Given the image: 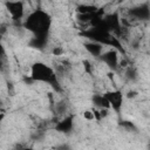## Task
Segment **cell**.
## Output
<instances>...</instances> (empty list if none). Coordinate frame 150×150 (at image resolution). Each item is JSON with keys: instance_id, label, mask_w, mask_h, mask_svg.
I'll use <instances>...</instances> for the list:
<instances>
[{"instance_id": "1", "label": "cell", "mask_w": 150, "mask_h": 150, "mask_svg": "<svg viewBox=\"0 0 150 150\" xmlns=\"http://www.w3.org/2000/svg\"><path fill=\"white\" fill-rule=\"evenodd\" d=\"M25 26L28 30L35 34V38L43 39L47 35L48 29L50 27V16L45 11L36 9L27 16Z\"/></svg>"}, {"instance_id": "2", "label": "cell", "mask_w": 150, "mask_h": 150, "mask_svg": "<svg viewBox=\"0 0 150 150\" xmlns=\"http://www.w3.org/2000/svg\"><path fill=\"white\" fill-rule=\"evenodd\" d=\"M30 77L35 81H41V82H48L49 84L55 86V83L57 84V80H56V74L54 73V70L42 63V62H35L32 68H30Z\"/></svg>"}, {"instance_id": "3", "label": "cell", "mask_w": 150, "mask_h": 150, "mask_svg": "<svg viewBox=\"0 0 150 150\" xmlns=\"http://www.w3.org/2000/svg\"><path fill=\"white\" fill-rule=\"evenodd\" d=\"M104 96L107 97V100L110 103V107L115 110V111H120L122 108V103H123V94L121 90H112V91H107L104 94Z\"/></svg>"}, {"instance_id": "4", "label": "cell", "mask_w": 150, "mask_h": 150, "mask_svg": "<svg viewBox=\"0 0 150 150\" xmlns=\"http://www.w3.org/2000/svg\"><path fill=\"white\" fill-rule=\"evenodd\" d=\"M6 6H7L9 15L13 20H18V19H21L23 16V12H25L23 2H21V1H11V2H7Z\"/></svg>"}, {"instance_id": "5", "label": "cell", "mask_w": 150, "mask_h": 150, "mask_svg": "<svg viewBox=\"0 0 150 150\" xmlns=\"http://www.w3.org/2000/svg\"><path fill=\"white\" fill-rule=\"evenodd\" d=\"M101 59L110 68H114L115 69L118 66V56H117V50L116 49H110L108 52H104L101 55Z\"/></svg>"}, {"instance_id": "6", "label": "cell", "mask_w": 150, "mask_h": 150, "mask_svg": "<svg viewBox=\"0 0 150 150\" xmlns=\"http://www.w3.org/2000/svg\"><path fill=\"white\" fill-rule=\"evenodd\" d=\"M84 47H86V49L88 50V53L91 54V55H94V56H101V55L104 53V52H103V46H102V43L96 42V41L86 43Z\"/></svg>"}, {"instance_id": "7", "label": "cell", "mask_w": 150, "mask_h": 150, "mask_svg": "<svg viewBox=\"0 0 150 150\" xmlns=\"http://www.w3.org/2000/svg\"><path fill=\"white\" fill-rule=\"evenodd\" d=\"M93 102H94V105L95 108H98V109H110V103L109 101L107 100V97L101 94H95L93 96Z\"/></svg>"}, {"instance_id": "8", "label": "cell", "mask_w": 150, "mask_h": 150, "mask_svg": "<svg viewBox=\"0 0 150 150\" xmlns=\"http://www.w3.org/2000/svg\"><path fill=\"white\" fill-rule=\"evenodd\" d=\"M55 128H56V130L62 131V132H67V131H69V130L73 128V117L69 116V117L63 118L62 121H60V122L56 124Z\"/></svg>"}, {"instance_id": "9", "label": "cell", "mask_w": 150, "mask_h": 150, "mask_svg": "<svg viewBox=\"0 0 150 150\" xmlns=\"http://www.w3.org/2000/svg\"><path fill=\"white\" fill-rule=\"evenodd\" d=\"M83 118L84 120H87V121H93V120H95V115H94V111H93V109L91 110H84L83 111Z\"/></svg>"}, {"instance_id": "10", "label": "cell", "mask_w": 150, "mask_h": 150, "mask_svg": "<svg viewBox=\"0 0 150 150\" xmlns=\"http://www.w3.org/2000/svg\"><path fill=\"white\" fill-rule=\"evenodd\" d=\"M63 53V50L60 48V47H55L54 49H53V54L54 55H56V56H59V55H61Z\"/></svg>"}, {"instance_id": "11", "label": "cell", "mask_w": 150, "mask_h": 150, "mask_svg": "<svg viewBox=\"0 0 150 150\" xmlns=\"http://www.w3.org/2000/svg\"><path fill=\"white\" fill-rule=\"evenodd\" d=\"M129 98L130 97H135V96H137V91H135V90H130V91H128V95H127Z\"/></svg>"}, {"instance_id": "12", "label": "cell", "mask_w": 150, "mask_h": 150, "mask_svg": "<svg viewBox=\"0 0 150 150\" xmlns=\"http://www.w3.org/2000/svg\"><path fill=\"white\" fill-rule=\"evenodd\" d=\"M22 150H34V149H30V148H25V149H22Z\"/></svg>"}, {"instance_id": "13", "label": "cell", "mask_w": 150, "mask_h": 150, "mask_svg": "<svg viewBox=\"0 0 150 150\" xmlns=\"http://www.w3.org/2000/svg\"><path fill=\"white\" fill-rule=\"evenodd\" d=\"M149 148H150V145H149Z\"/></svg>"}]
</instances>
